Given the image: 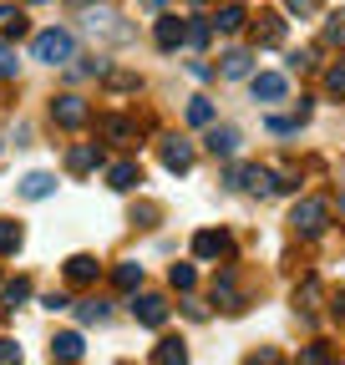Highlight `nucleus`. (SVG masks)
Returning a JSON list of instances; mask_svg holds the SVG:
<instances>
[{"mask_svg": "<svg viewBox=\"0 0 345 365\" xmlns=\"http://www.w3.org/2000/svg\"><path fill=\"white\" fill-rule=\"evenodd\" d=\"M71 51H76V41H71V31H61V26L36 31V41H31V56H36V61H46V66H66Z\"/></svg>", "mask_w": 345, "mask_h": 365, "instance_id": "1", "label": "nucleus"}, {"mask_svg": "<svg viewBox=\"0 0 345 365\" xmlns=\"http://www.w3.org/2000/svg\"><path fill=\"white\" fill-rule=\"evenodd\" d=\"M229 188H244V193H259V198H269V193H279V182H274V173L269 168H229Z\"/></svg>", "mask_w": 345, "mask_h": 365, "instance_id": "2", "label": "nucleus"}, {"mask_svg": "<svg viewBox=\"0 0 345 365\" xmlns=\"http://www.w3.org/2000/svg\"><path fill=\"white\" fill-rule=\"evenodd\" d=\"M289 223H294V234H305V239H315V234H325V223H330V208H325L320 198H305V203H294Z\"/></svg>", "mask_w": 345, "mask_h": 365, "instance_id": "3", "label": "nucleus"}, {"mask_svg": "<svg viewBox=\"0 0 345 365\" xmlns=\"http://www.w3.org/2000/svg\"><path fill=\"white\" fill-rule=\"evenodd\" d=\"M51 122L76 132V127H86V122H92V107H86V102L76 97V91H61V97L51 102Z\"/></svg>", "mask_w": 345, "mask_h": 365, "instance_id": "4", "label": "nucleus"}, {"mask_svg": "<svg viewBox=\"0 0 345 365\" xmlns=\"http://www.w3.org/2000/svg\"><path fill=\"white\" fill-rule=\"evenodd\" d=\"M86 31H92V36H107V41H133V31L122 26L117 11H92V16H86Z\"/></svg>", "mask_w": 345, "mask_h": 365, "instance_id": "5", "label": "nucleus"}, {"mask_svg": "<svg viewBox=\"0 0 345 365\" xmlns=\"http://www.w3.org/2000/svg\"><path fill=\"white\" fill-rule=\"evenodd\" d=\"M133 314H138V325L158 330L163 319H168V299H163V294H138V299H133Z\"/></svg>", "mask_w": 345, "mask_h": 365, "instance_id": "6", "label": "nucleus"}, {"mask_svg": "<svg viewBox=\"0 0 345 365\" xmlns=\"http://www.w3.org/2000/svg\"><path fill=\"white\" fill-rule=\"evenodd\" d=\"M163 168H172V173H188L193 168V148L183 143V137H163Z\"/></svg>", "mask_w": 345, "mask_h": 365, "instance_id": "7", "label": "nucleus"}, {"mask_svg": "<svg viewBox=\"0 0 345 365\" xmlns=\"http://www.w3.org/2000/svg\"><path fill=\"white\" fill-rule=\"evenodd\" d=\"M153 36H158V46H163V51H178V46L188 41V21H178V16H163Z\"/></svg>", "mask_w": 345, "mask_h": 365, "instance_id": "8", "label": "nucleus"}, {"mask_svg": "<svg viewBox=\"0 0 345 365\" xmlns=\"http://www.w3.org/2000/svg\"><path fill=\"white\" fill-rule=\"evenodd\" d=\"M193 254H198V259H224V254H229V234L198 228V234H193Z\"/></svg>", "mask_w": 345, "mask_h": 365, "instance_id": "9", "label": "nucleus"}, {"mask_svg": "<svg viewBox=\"0 0 345 365\" xmlns=\"http://www.w3.org/2000/svg\"><path fill=\"white\" fill-rule=\"evenodd\" d=\"M213 304L229 309V314L244 309V294H239V284H234V274H219V279H213Z\"/></svg>", "mask_w": 345, "mask_h": 365, "instance_id": "10", "label": "nucleus"}, {"mask_svg": "<svg viewBox=\"0 0 345 365\" xmlns=\"http://www.w3.org/2000/svg\"><path fill=\"white\" fill-rule=\"evenodd\" d=\"M203 148H208L213 158H234V153H239V132H234V127H208Z\"/></svg>", "mask_w": 345, "mask_h": 365, "instance_id": "11", "label": "nucleus"}, {"mask_svg": "<svg viewBox=\"0 0 345 365\" xmlns=\"http://www.w3.org/2000/svg\"><path fill=\"white\" fill-rule=\"evenodd\" d=\"M284 91H289V81H284L279 71H259V76H254V97H259V102H284Z\"/></svg>", "mask_w": 345, "mask_h": 365, "instance_id": "12", "label": "nucleus"}, {"mask_svg": "<svg viewBox=\"0 0 345 365\" xmlns=\"http://www.w3.org/2000/svg\"><path fill=\"white\" fill-rule=\"evenodd\" d=\"M97 274H102V264H97L92 254H71V259H66V279H71V284H97Z\"/></svg>", "mask_w": 345, "mask_h": 365, "instance_id": "13", "label": "nucleus"}, {"mask_svg": "<svg viewBox=\"0 0 345 365\" xmlns=\"http://www.w3.org/2000/svg\"><path fill=\"white\" fill-rule=\"evenodd\" d=\"M254 41H259V46H279V41H284V16L264 11V16L254 21Z\"/></svg>", "mask_w": 345, "mask_h": 365, "instance_id": "14", "label": "nucleus"}, {"mask_svg": "<svg viewBox=\"0 0 345 365\" xmlns=\"http://www.w3.org/2000/svg\"><path fill=\"white\" fill-rule=\"evenodd\" d=\"M81 350H86V345H81V335H76V330H61V335L51 340V355H56L61 365H76V360H81Z\"/></svg>", "mask_w": 345, "mask_h": 365, "instance_id": "15", "label": "nucleus"}, {"mask_svg": "<svg viewBox=\"0 0 345 365\" xmlns=\"http://www.w3.org/2000/svg\"><path fill=\"white\" fill-rule=\"evenodd\" d=\"M66 168H71V173H92V168H102V148H97V143L71 148V153H66Z\"/></svg>", "mask_w": 345, "mask_h": 365, "instance_id": "16", "label": "nucleus"}, {"mask_svg": "<svg viewBox=\"0 0 345 365\" xmlns=\"http://www.w3.org/2000/svg\"><path fill=\"white\" fill-rule=\"evenodd\" d=\"M138 182H143L138 178V163H112L107 168V188H117V193H133Z\"/></svg>", "mask_w": 345, "mask_h": 365, "instance_id": "17", "label": "nucleus"}, {"mask_svg": "<svg viewBox=\"0 0 345 365\" xmlns=\"http://www.w3.org/2000/svg\"><path fill=\"white\" fill-rule=\"evenodd\" d=\"M51 193H56V178H51V173H26V178H21V198L36 203V198H51Z\"/></svg>", "mask_w": 345, "mask_h": 365, "instance_id": "18", "label": "nucleus"}, {"mask_svg": "<svg viewBox=\"0 0 345 365\" xmlns=\"http://www.w3.org/2000/svg\"><path fill=\"white\" fill-rule=\"evenodd\" d=\"M97 132L107 137V143H133V137H138V127L127 122V117H102V122H97Z\"/></svg>", "mask_w": 345, "mask_h": 365, "instance_id": "19", "label": "nucleus"}, {"mask_svg": "<svg viewBox=\"0 0 345 365\" xmlns=\"http://www.w3.org/2000/svg\"><path fill=\"white\" fill-rule=\"evenodd\" d=\"M153 360H158V365H188V345L168 335V340H158V350H153Z\"/></svg>", "mask_w": 345, "mask_h": 365, "instance_id": "20", "label": "nucleus"}, {"mask_svg": "<svg viewBox=\"0 0 345 365\" xmlns=\"http://www.w3.org/2000/svg\"><path fill=\"white\" fill-rule=\"evenodd\" d=\"M219 61H224L219 71H224L229 81H239V76H249V71H254V56H249V51H224Z\"/></svg>", "mask_w": 345, "mask_h": 365, "instance_id": "21", "label": "nucleus"}, {"mask_svg": "<svg viewBox=\"0 0 345 365\" xmlns=\"http://www.w3.org/2000/svg\"><path fill=\"white\" fill-rule=\"evenodd\" d=\"M244 21H249V16H244V6H219V16H213V31L234 36V31H239Z\"/></svg>", "mask_w": 345, "mask_h": 365, "instance_id": "22", "label": "nucleus"}, {"mask_svg": "<svg viewBox=\"0 0 345 365\" xmlns=\"http://www.w3.org/2000/svg\"><path fill=\"white\" fill-rule=\"evenodd\" d=\"M168 284H172V289H183V294H188V289L198 284V269H193V264H172V269H168Z\"/></svg>", "mask_w": 345, "mask_h": 365, "instance_id": "23", "label": "nucleus"}, {"mask_svg": "<svg viewBox=\"0 0 345 365\" xmlns=\"http://www.w3.org/2000/svg\"><path fill=\"white\" fill-rule=\"evenodd\" d=\"M0 31H6V41H21L31 26H26V16H21V11H11V6H6V11H0Z\"/></svg>", "mask_w": 345, "mask_h": 365, "instance_id": "24", "label": "nucleus"}, {"mask_svg": "<svg viewBox=\"0 0 345 365\" xmlns=\"http://www.w3.org/2000/svg\"><path fill=\"white\" fill-rule=\"evenodd\" d=\"M112 279H117V289H138V284H143V264H133V259H127V264H117V274H112Z\"/></svg>", "mask_w": 345, "mask_h": 365, "instance_id": "25", "label": "nucleus"}, {"mask_svg": "<svg viewBox=\"0 0 345 365\" xmlns=\"http://www.w3.org/2000/svg\"><path fill=\"white\" fill-rule=\"evenodd\" d=\"M188 122H193V127H213V102L193 97V102H188Z\"/></svg>", "mask_w": 345, "mask_h": 365, "instance_id": "26", "label": "nucleus"}, {"mask_svg": "<svg viewBox=\"0 0 345 365\" xmlns=\"http://www.w3.org/2000/svg\"><path fill=\"white\" fill-rule=\"evenodd\" d=\"M21 71V61H16V46L11 41H0V81H11Z\"/></svg>", "mask_w": 345, "mask_h": 365, "instance_id": "27", "label": "nucleus"}, {"mask_svg": "<svg viewBox=\"0 0 345 365\" xmlns=\"http://www.w3.org/2000/svg\"><path fill=\"white\" fill-rule=\"evenodd\" d=\"M21 239H26V234H21V223H0V254H16Z\"/></svg>", "mask_w": 345, "mask_h": 365, "instance_id": "28", "label": "nucleus"}, {"mask_svg": "<svg viewBox=\"0 0 345 365\" xmlns=\"http://www.w3.org/2000/svg\"><path fill=\"white\" fill-rule=\"evenodd\" d=\"M320 41H325V46H345V11L325 21V36H320Z\"/></svg>", "mask_w": 345, "mask_h": 365, "instance_id": "29", "label": "nucleus"}, {"mask_svg": "<svg viewBox=\"0 0 345 365\" xmlns=\"http://www.w3.org/2000/svg\"><path fill=\"white\" fill-rule=\"evenodd\" d=\"M107 86L112 91H138L143 81H138V71H107Z\"/></svg>", "mask_w": 345, "mask_h": 365, "instance_id": "30", "label": "nucleus"}, {"mask_svg": "<svg viewBox=\"0 0 345 365\" xmlns=\"http://www.w3.org/2000/svg\"><path fill=\"white\" fill-rule=\"evenodd\" d=\"M315 299H320V284H315V279H305V284L294 289V304H299V309H315Z\"/></svg>", "mask_w": 345, "mask_h": 365, "instance_id": "31", "label": "nucleus"}, {"mask_svg": "<svg viewBox=\"0 0 345 365\" xmlns=\"http://www.w3.org/2000/svg\"><path fill=\"white\" fill-rule=\"evenodd\" d=\"M299 365H330V345H305L299 350Z\"/></svg>", "mask_w": 345, "mask_h": 365, "instance_id": "32", "label": "nucleus"}, {"mask_svg": "<svg viewBox=\"0 0 345 365\" xmlns=\"http://www.w3.org/2000/svg\"><path fill=\"white\" fill-rule=\"evenodd\" d=\"M102 319H107V304L102 299H86L81 304V325H102Z\"/></svg>", "mask_w": 345, "mask_h": 365, "instance_id": "33", "label": "nucleus"}, {"mask_svg": "<svg viewBox=\"0 0 345 365\" xmlns=\"http://www.w3.org/2000/svg\"><path fill=\"white\" fill-rule=\"evenodd\" d=\"M26 294H31V284H26V279H16V284H6V289H0V299H6V309H16V304H21Z\"/></svg>", "mask_w": 345, "mask_h": 365, "instance_id": "34", "label": "nucleus"}, {"mask_svg": "<svg viewBox=\"0 0 345 365\" xmlns=\"http://www.w3.org/2000/svg\"><path fill=\"white\" fill-rule=\"evenodd\" d=\"M208 36H213V26L193 16V21H188V46H208Z\"/></svg>", "mask_w": 345, "mask_h": 365, "instance_id": "35", "label": "nucleus"}, {"mask_svg": "<svg viewBox=\"0 0 345 365\" xmlns=\"http://www.w3.org/2000/svg\"><path fill=\"white\" fill-rule=\"evenodd\" d=\"M325 86L335 91V97H345V61H335V66L325 71Z\"/></svg>", "mask_w": 345, "mask_h": 365, "instance_id": "36", "label": "nucleus"}, {"mask_svg": "<svg viewBox=\"0 0 345 365\" xmlns=\"http://www.w3.org/2000/svg\"><path fill=\"white\" fill-rule=\"evenodd\" d=\"M244 365H284V360H279V350H269V345H264V350H254Z\"/></svg>", "mask_w": 345, "mask_h": 365, "instance_id": "37", "label": "nucleus"}, {"mask_svg": "<svg viewBox=\"0 0 345 365\" xmlns=\"http://www.w3.org/2000/svg\"><path fill=\"white\" fill-rule=\"evenodd\" d=\"M0 365H21V345L16 340H0Z\"/></svg>", "mask_w": 345, "mask_h": 365, "instance_id": "38", "label": "nucleus"}, {"mask_svg": "<svg viewBox=\"0 0 345 365\" xmlns=\"http://www.w3.org/2000/svg\"><path fill=\"white\" fill-rule=\"evenodd\" d=\"M284 6H289V16H315L320 0H284Z\"/></svg>", "mask_w": 345, "mask_h": 365, "instance_id": "39", "label": "nucleus"}, {"mask_svg": "<svg viewBox=\"0 0 345 365\" xmlns=\"http://www.w3.org/2000/svg\"><path fill=\"white\" fill-rule=\"evenodd\" d=\"M330 314H335V319H345V289H340V294L330 299Z\"/></svg>", "mask_w": 345, "mask_h": 365, "instance_id": "40", "label": "nucleus"}, {"mask_svg": "<svg viewBox=\"0 0 345 365\" xmlns=\"http://www.w3.org/2000/svg\"><path fill=\"white\" fill-rule=\"evenodd\" d=\"M188 6H208V0H188Z\"/></svg>", "mask_w": 345, "mask_h": 365, "instance_id": "41", "label": "nucleus"}, {"mask_svg": "<svg viewBox=\"0 0 345 365\" xmlns=\"http://www.w3.org/2000/svg\"><path fill=\"white\" fill-rule=\"evenodd\" d=\"M36 6H41V0H36Z\"/></svg>", "mask_w": 345, "mask_h": 365, "instance_id": "42", "label": "nucleus"}]
</instances>
